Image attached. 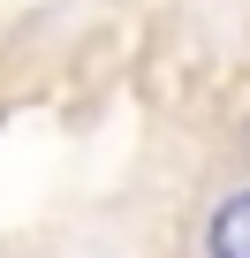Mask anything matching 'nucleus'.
<instances>
[{"label": "nucleus", "instance_id": "obj_1", "mask_svg": "<svg viewBox=\"0 0 250 258\" xmlns=\"http://www.w3.org/2000/svg\"><path fill=\"white\" fill-rule=\"evenodd\" d=\"M205 250H212V258H250V190H235V198L212 213Z\"/></svg>", "mask_w": 250, "mask_h": 258}]
</instances>
